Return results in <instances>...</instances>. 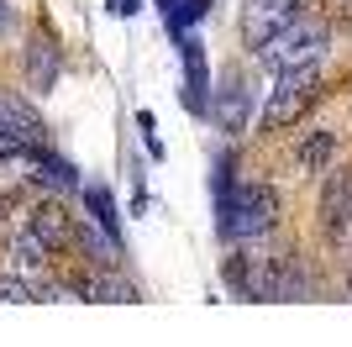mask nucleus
<instances>
[{"label": "nucleus", "mask_w": 352, "mask_h": 347, "mask_svg": "<svg viewBox=\"0 0 352 347\" xmlns=\"http://www.w3.org/2000/svg\"><path fill=\"white\" fill-rule=\"evenodd\" d=\"M79 295H85V300H100V305H132V300H137V289L126 284V279H121L116 269H100V274H85Z\"/></svg>", "instance_id": "nucleus-10"}, {"label": "nucleus", "mask_w": 352, "mask_h": 347, "mask_svg": "<svg viewBox=\"0 0 352 347\" xmlns=\"http://www.w3.org/2000/svg\"><path fill=\"white\" fill-rule=\"evenodd\" d=\"M21 147H43V143H27V137H16V132H0V163L11 158V153H21Z\"/></svg>", "instance_id": "nucleus-17"}, {"label": "nucleus", "mask_w": 352, "mask_h": 347, "mask_svg": "<svg viewBox=\"0 0 352 347\" xmlns=\"http://www.w3.org/2000/svg\"><path fill=\"white\" fill-rule=\"evenodd\" d=\"M337 163V127H310L294 143V174H326Z\"/></svg>", "instance_id": "nucleus-7"}, {"label": "nucleus", "mask_w": 352, "mask_h": 347, "mask_svg": "<svg viewBox=\"0 0 352 347\" xmlns=\"http://www.w3.org/2000/svg\"><path fill=\"white\" fill-rule=\"evenodd\" d=\"M0 132H16V137H27V143H43V121L21 101H11V95H0Z\"/></svg>", "instance_id": "nucleus-14"}, {"label": "nucleus", "mask_w": 352, "mask_h": 347, "mask_svg": "<svg viewBox=\"0 0 352 347\" xmlns=\"http://www.w3.org/2000/svg\"><path fill=\"white\" fill-rule=\"evenodd\" d=\"M158 6H163V16H168V11H174V6H179V0H158Z\"/></svg>", "instance_id": "nucleus-20"}, {"label": "nucleus", "mask_w": 352, "mask_h": 347, "mask_svg": "<svg viewBox=\"0 0 352 347\" xmlns=\"http://www.w3.org/2000/svg\"><path fill=\"white\" fill-rule=\"evenodd\" d=\"M326 16L342 21V27H352V0H326Z\"/></svg>", "instance_id": "nucleus-18"}, {"label": "nucleus", "mask_w": 352, "mask_h": 347, "mask_svg": "<svg viewBox=\"0 0 352 347\" xmlns=\"http://www.w3.org/2000/svg\"><path fill=\"white\" fill-rule=\"evenodd\" d=\"M300 16V0H252L248 16H242V27H248L252 48L263 43V37H274V32L284 27V21H294Z\"/></svg>", "instance_id": "nucleus-8"}, {"label": "nucleus", "mask_w": 352, "mask_h": 347, "mask_svg": "<svg viewBox=\"0 0 352 347\" xmlns=\"http://www.w3.org/2000/svg\"><path fill=\"white\" fill-rule=\"evenodd\" d=\"M142 11V0H111V16H137Z\"/></svg>", "instance_id": "nucleus-19"}, {"label": "nucleus", "mask_w": 352, "mask_h": 347, "mask_svg": "<svg viewBox=\"0 0 352 347\" xmlns=\"http://www.w3.org/2000/svg\"><path fill=\"white\" fill-rule=\"evenodd\" d=\"M321 231L337 247H352V174H331L321 189Z\"/></svg>", "instance_id": "nucleus-5"}, {"label": "nucleus", "mask_w": 352, "mask_h": 347, "mask_svg": "<svg viewBox=\"0 0 352 347\" xmlns=\"http://www.w3.org/2000/svg\"><path fill=\"white\" fill-rule=\"evenodd\" d=\"M58 74H63V63H58V48L47 43V37H32V43H27V90L47 95V90L58 85Z\"/></svg>", "instance_id": "nucleus-9"}, {"label": "nucleus", "mask_w": 352, "mask_h": 347, "mask_svg": "<svg viewBox=\"0 0 352 347\" xmlns=\"http://www.w3.org/2000/svg\"><path fill=\"white\" fill-rule=\"evenodd\" d=\"M21 227H27L32 237H37V242H47V247H53V253H63V247H74V216H69V211H63V205H53V200L32 205Z\"/></svg>", "instance_id": "nucleus-6"}, {"label": "nucleus", "mask_w": 352, "mask_h": 347, "mask_svg": "<svg viewBox=\"0 0 352 347\" xmlns=\"http://www.w3.org/2000/svg\"><path fill=\"white\" fill-rule=\"evenodd\" d=\"M216 121L226 132H248V90H242V79H226L221 85V101H216Z\"/></svg>", "instance_id": "nucleus-12"}, {"label": "nucleus", "mask_w": 352, "mask_h": 347, "mask_svg": "<svg viewBox=\"0 0 352 347\" xmlns=\"http://www.w3.org/2000/svg\"><path fill=\"white\" fill-rule=\"evenodd\" d=\"M184 74H190V95H184V101H190V111H206V53H200V37H190V32H184Z\"/></svg>", "instance_id": "nucleus-13"}, {"label": "nucleus", "mask_w": 352, "mask_h": 347, "mask_svg": "<svg viewBox=\"0 0 352 347\" xmlns=\"http://www.w3.org/2000/svg\"><path fill=\"white\" fill-rule=\"evenodd\" d=\"M0 21H6V6H0Z\"/></svg>", "instance_id": "nucleus-21"}, {"label": "nucleus", "mask_w": 352, "mask_h": 347, "mask_svg": "<svg viewBox=\"0 0 352 347\" xmlns=\"http://www.w3.org/2000/svg\"><path fill=\"white\" fill-rule=\"evenodd\" d=\"M347 295H352V279H347Z\"/></svg>", "instance_id": "nucleus-22"}, {"label": "nucleus", "mask_w": 352, "mask_h": 347, "mask_svg": "<svg viewBox=\"0 0 352 347\" xmlns=\"http://www.w3.org/2000/svg\"><path fill=\"white\" fill-rule=\"evenodd\" d=\"M321 53H326V21H316V16H294L274 37L258 43V63L274 74L300 69V63H321Z\"/></svg>", "instance_id": "nucleus-3"}, {"label": "nucleus", "mask_w": 352, "mask_h": 347, "mask_svg": "<svg viewBox=\"0 0 352 347\" xmlns=\"http://www.w3.org/2000/svg\"><path fill=\"white\" fill-rule=\"evenodd\" d=\"M279 221V195L263 179H221L216 185V227L226 242H258Z\"/></svg>", "instance_id": "nucleus-1"}, {"label": "nucleus", "mask_w": 352, "mask_h": 347, "mask_svg": "<svg viewBox=\"0 0 352 347\" xmlns=\"http://www.w3.org/2000/svg\"><path fill=\"white\" fill-rule=\"evenodd\" d=\"M226 284L242 300H305V274L294 258H252V253H232L226 258Z\"/></svg>", "instance_id": "nucleus-2"}, {"label": "nucleus", "mask_w": 352, "mask_h": 347, "mask_svg": "<svg viewBox=\"0 0 352 347\" xmlns=\"http://www.w3.org/2000/svg\"><path fill=\"white\" fill-rule=\"evenodd\" d=\"M316 95H321V63L284 69L279 79H274V90H268V105H263V121H258V127H263V132L294 127V121L316 105Z\"/></svg>", "instance_id": "nucleus-4"}, {"label": "nucleus", "mask_w": 352, "mask_h": 347, "mask_svg": "<svg viewBox=\"0 0 352 347\" xmlns=\"http://www.w3.org/2000/svg\"><path fill=\"white\" fill-rule=\"evenodd\" d=\"M47 263H53V247L37 242L27 227H16V237H11V269H16V274H47Z\"/></svg>", "instance_id": "nucleus-11"}, {"label": "nucleus", "mask_w": 352, "mask_h": 347, "mask_svg": "<svg viewBox=\"0 0 352 347\" xmlns=\"http://www.w3.org/2000/svg\"><path fill=\"white\" fill-rule=\"evenodd\" d=\"M27 300H37V289L27 284L21 274H0V305H27Z\"/></svg>", "instance_id": "nucleus-16"}, {"label": "nucleus", "mask_w": 352, "mask_h": 347, "mask_svg": "<svg viewBox=\"0 0 352 347\" xmlns=\"http://www.w3.org/2000/svg\"><path fill=\"white\" fill-rule=\"evenodd\" d=\"M85 205H89V221L105 231V237H121V216H116V200L105 185H85Z\"/></svg>", "instance_id": "nucleus-15"}]
</instances>
